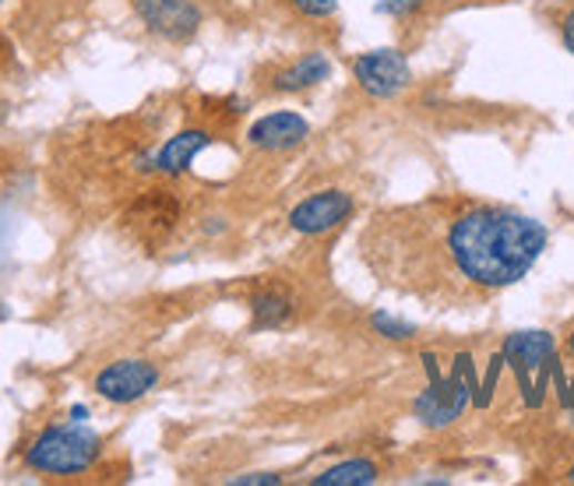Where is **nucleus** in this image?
<instances>
[{
    "label": "nucleus",
    "instance_id": "8",
    "mask_svg": "<svg viewBox=\"0 0 574 486\" xmlns=\"http://www.w3.org/2000/svg\"><path fill=\"white\" fill-rule=\"evenodd\" d=\"M306 134H311V128H306V120L300 113L279 110V113L254 120L248 131V141L261 152H290V149L303 145Z\"/></svg>",
    "mask_w": 574,
    "mask_h": 486
},
{
    "label": "nucleus",
    "instance_id": "15",
    "mask_svg": "<svg viewBox=\"0 0 574 486\" xmlns=\"http://www.w3.org/2000/svg\"><path fill=\"white\" fill-rule=\"evenodd\" d=\"M374 328L384 332L387 338H409V335H413V328H409L405 321H395V317H387V314H374Z\"/></svg>",
    "mask_w": 574,
    "mask_h": 486
},
{
    "label": "nucleus",
    "instance_id": "16",
    "mask_svg": "<svg viewBox=\"0 0 574 486\" xmlns=\"http://www.w3.org/2000/svg\"><path fill=\"white\" fill-rule=\"evenodd\" d=\"M420 4H423V0H384L381 11H387V14H405V11H413Z\"/></svg>",
    "mask_w": 574,
    "mask_h": 486
},
{
    "label": "nucleus",
    "instance_id": "1",
    "mask_svg": "<svg viewBox=\"0 0 574 486\" xmlns=\"http://www.w3.org/2000/svg\"><path fill=\"white\" fill-rule=\"evenodd\" d=\"M546 247L543 222L501 205H416L374 215L363 236V257L387 286H405L426 296L441 286L444 296H469L515 286L532 272Z\"/></svg>",
    "mask_w": 574,
    "mask_h": 486
},
{
    "label": "nucleus",
    "instance_id": "11",
    "mask_svg": "<svg viewBox=\"0 0 574 486\" xmlns=\"http://www.w3.org/2000/svg\"><path fill=\"white\" fill-rule=\"evenodd\" d=\"M212 145V134L204 128H191V131H180L173 134L167 145L159 149V155L152 159V170L167 173V176H180L191 170V162L198 159L201 149Z\"/></svg>",
    "mask_w": 574,
    "mask_h": 486
},
{
    "label": "nucleus",
    "instance_id": "12",
    "mask_svg": "<svg viewBox=\"0 0 574 486\" xmlns=\"http://www.w3.org/2000/svg\"><path fill=\"white\" fill-rule=\"evenodd\" d=\"M553 350H557V342H553V335H546V332H518L504 342V356L515 360L518 371H536L540 363H546L553 356Z\"/></svg>",
    "mask_w": 574,
    "mask_h": 486
},
{
    "label": "nucleus",
    "instance_id": "22",
    "mask_svg": "<svg viewBox=\"0 0 574 486\" xmlns=\"http://www.w3.org/2000/svg\"><path fill=\"white\" fill-rule=\"evenodd\" d=\"M571 416H574V413H571ZM571 427H574V423H571Z\"/></svg>",
    "mask_w": 574,
    "mask_h": 486
},
{
    "label": "nucleus",
    "instance_id": "17",
    "mask_svg": "<svg viewBox=\"0 0 574 486\" xmlns=\"http://www.w3.org/2000/svg\"><path fill=\"white\" fill-rule=\"evenodd\" d=\"M561 36H564V47L574 53V8L564 14V22H561Z\"/></svg>",
    "mask_w": 574,
    "mask_h": 486
},
{
    "label": "nucleus",
    "instance_id": "13",
    "mask_svg": "<svg viewBox=\"0 0 574 486\" xmlns=\"http://www.w3.org/2000/svg\"><path fill=\"white\" fill-rule=\"evenodd\" d=\"M377 476H381V469L371 458H350L342 465H332V469H324L311 483H318V486H366V483H377Z\"/></svg>",
    "mask_w": 574,
    "mask_h": 486
},
{
    "label": "nucleus",
    "instance_id": "9",
    "mask_svg": "<svg viewBox=\"0 0 574 486\" xmlns=\"http://www.w3.org/2000/svg\"><path fill=\"white\" fill-rule=\"evenodd\" d=\"M332 78V60L324 53H300L290 64H279L269 78V89L279 95H293V92H306L321 85V81Z\"/></svg>",
    "mask_w": 574,
    "mask_h": 486
},
{
    "label": "nucleus",
    "instance_id": "5",
    "mask_svg": "<svg viewBox=\"0 0 574 486\" xmlns=\"http://www.w3.org/2000/svg\"><path fill=\"white\" fill-rule=\"evenodd\" d=\"M353 78L360 81V89L366 95L392 99L413 81V71H409L405 57L399 50H371L353 60Z\"/></svg>",
    "mask_w": 574,
    "mask_h": 486
},
{
    "label": "nucleus",
    "instance_id": "19",
    "mask_svg": "<svg viewBox=\"0 0 574 486\" xmlns=\"http://www.w3.org/2000/svg\"><path fill=\"white\" fill-rule=\"evenodd\" d=\"M85 416H89V409H85V405H74V409H71V419H78V423L85 419Z\"/></svg>",
    "mask_w": 574,
    "mask_h": 486
},
{
    "label": "nucleus",
    "instance_id": "21",
    "mask_svg": "<svg viewBox=\"0 0 574 486\" xmlns=\"http://www.w3.org/2000/svg\"><path fill=\"white\" fill-rule=\"evenodd\" d=\"M571 483H574V469H571Z\"/></svg>",
    "mask_w": 574,
    "mask_h": 486
},
{
    "label": "nucleus",
    "instance_id": "4",
    "mask_svg": "<svg viewBox=\"0 0 574 486\" xmlns=\"http://www.w3.org/2000/svg\"><path fill=\"white\" fill-rule=\"evenodd\" d=\"M159 384V367L149 360H117L95 377V395L113 405H131L145 398Z\"/></svg>",
    "mask_w": 574,
    "mask_h": 486
},
{
    "label": "nucleus",
    "instance_id": "6",
    "mask_svg": "<svg viewBox=\"0 0 574 486\" xmlns=\"http://www.w3.org/2000/svg\"><path fill=\"white\" fill-rule=\"evenodd\" d=\"M356 212V201L353 194L345 191H318L311 198H303L300 205L290 212V226L303 236H318L342 226L345 219Z\"/></svg>",
    "mask_w": 574,
    "mask_h": 486
},
{
    "label": "nucleus",
    "instance_id": "2",
    "mask_svg": "<svg viewBox=\"0 0 574 486\" xmlns=\"http://www.w3.org/2000/svg\"><path fill=\"white\" fill-rule=\"evenodd\" d=\"M102 455V441L95 431L81 427V423H64V427H47L29 448H26V465L32 473L47 476H78L89 473L95 458Z\"/></svg>",
    "mask_w": 574,
    "mask_h": 486
},
{
    "label": "nucleus",
    "instance_id": "14",
    "mask_svg": "<svg viewBox=\"0 0 574 486\" xmlns=\"http://www.w3.org/2000/svg\"><path fill=\"white\" fill-rule=\"evenodd\" d=\"M290 4L303 18H318V22H324V18H335V11H339V0H290Z\"/></svg>",
    "mask_w": 574,
    "mask_h": 486
},
{
    "label": "nucleus",
    "instance_id": "3",
    "mask_svg": "<svg viewBox=\"0 0 574 486\" xmlns=\"http://www.w3.org/2000/svg\"><path fill=\"white\" fill-rule=\"evenodd\" d=\"M131 8L141 18V26L167 43H188L204 22L194 0H131Z\"/></svg>",
    "mask_w": 574,
    "mask_h": 486
},
{
    "label": "nucleus",
    "instance_id": "18",
    "mask_svg": "<svg viewBox=\"0 0 574 486\" xmlns=\"http://www.w3.org/2000/svg\"><path fill=\"white\" fill-rule=\"evenodd\" d=\"M233 483H254V486H269V483H279V476H269V473H251V476H236Z\"/></svg>",
    "mask_w": 574,
    "mask_h": 486
},
{
    "label": "nucleus",
    "instance_id": "20",
    "mask_svg": "<svg viewBox=\"0 0 574 486\" xmlns=\"http://www.w3.org/2000/svg\"><path fill=\"white\" fill-rule=\"evenodd\" d=\"M567 346H571V353H574V332H571V338H567Z\"/></svg>",
    "mask_w": 574,
    "mask_h": 486
},
{
    "label": "nucleus",
    "instance_id": "10",
    "mask_svg": "<svg viewBox=\"0 0 574 486\" xmlns=\"http://www.w3.org/2000/svg\"><path fill=\"white\" fill-rule=\"evenodd\" d=\"M251 314H254V328H264V332L290 328L300 317V296L272 282V286H264L251 296Z\"/></svg>",
    "mask_w": 574,
    "mask_h": 486
},
{
    "label": "nucleus",
    "instance_id": "7",
    "mask_svg": "<svg viewBox=\"0 0 574 486\" xmlns=\"http://www.w3.org/2000/svg\"><path fill=\"white\" fill-rule=\"evenodd\" d=\"M430 374H434V367H430ZM465 402H469V392H465V384L462 377H437L434 374V384L416 398V416L423 423H430V427H444V423L451 419H459L462 409H465Z\"/></svg>",
    "mask_w": 574,
    "mask_h": 486
}]
</instances>
